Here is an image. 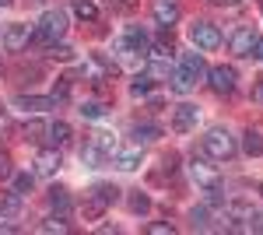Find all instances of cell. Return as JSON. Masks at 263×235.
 I'll use <instances>...</instances> for the list:
<instances>
[{"label":"cell","instance_id":"6da1fadb","mask_svg":"<svg viewBox=\"0 0 263 235\" xmlns=\"http://www.w3.org/2000/svg\"><path fill=\"white\" fill-rule=\"evenodd\" d=\"M116 200H120V190H116L112 183H99V186H91V193H84V218H88V221L102 218Z\"/></svg>","mask_w":263,"mask_h":235},{"label":"cell","instance_id":"7a4b0ae2","mask_svg":"<svg viewBox=\"0 0 263 235\" xmlns=\"http://www.w3.org/2000/svg\"><path fill=\"white\" fill-rule=\"evenodd\" d=\"M63 32H67V14H63V11H46L39 18V28L32 32V42L49 49L57 39H63Z\"/></svg>","mask_w":263,"mask_h":235},{"label":"cell","instance_id":"3957f363","mask_svg":"<svg viewBox=\"0 0 263 235\" xmlns=\"http://www.w3.org/2000/svg\"><path fill=\"white\" fill-rule=\"evenodd\" d=\"M203 151L214 158V161H232L235 151H239V144H235V137H232L224 126H214V130H207V137H203Z\"/></svg>","mask_w":263,"mask_h":235},{"label":"cell","instance_id":"277c9868","mask_svg":"<svg viewBox=\"0 0 263 235\" xmlns=\"http://www.w3.org/2000/svg\"><path fill=\"white\" fill-rule=\"evenodd\" d=\"M190 42H193L197 49H218V46H221V32H218V25H211V21H193V25H190Z\"/></svg>","mask_w":263,"mask_h":235},{"label":"cell","instance_id":"5b68a950","mask_svg":"<svg viewBox=\"0 0 263 235\" xmlns=\"http://www.w3.org/2000/svg\"><path fill=\"white\" fill-rule=\"evenodd\" d=\"M207 81H211V88H214L218 95H232V92H235V81H239V74H235V67L218 63V67H211V70H207Z\"/></svg>","mask_w":263,"mask_h":235},{"label":"cell","instance_id":"8992f818","mask_svg":"<svg viewBox=\"0 0 263 235\" xmlns=\"http://www.w3.org/2000/svg\"><path fill=\"white\" fill-rule=\"evenodd\" d=\"M197 119H200V109L190 105V102H182V105H176V113H172V130L176 134H190V130H197Z\"/></svg>","mask_w":263,"mask_h":235},{"label":"cell","instance_id":"52a82bcc","mask_svg":"<svg viewBox=\"0 0 263 235\" xmlns=\"http://www.w3.org/2000/svg\"><path fill=\"white\" fill-rule=\"evenodd\" d=\"M253 42H256V32H253L249 25H239V28L228 35V49H232L235 57H249V53H253Z\"/></svg>","mask_w":263,"mask_h":235},{"label":"cell","instance_id":"ba28073f","mask_svg":"<svg viewBox=\"0 0 263 235\" xmlns=\"http://www.w3.org/2000/svg\"><path fill=\"white\" fill-rule=\"evenodd\" d=\"M120 49L123 53H134V57H144V53L151 49V39H147L144 28H130V32L120 39Z\"/></svg>","mask_w":263,"mask_h":235},{"label":"cell","instance_id":"9c48e42d","mask_svg":"<svg viewBox=\"0 0 263 235\" xmlns=\"http://www.w3.org/2000/svg\"><path fill=\"white\" fill-rule=\"evenodd\" d=\"M28 42H32V28H28V25H11V28L4 32V49H7V53H21Z\"/></svg>","mask_w":263,"mask_h":235},{"label":"cell","instance_id":"30bf717a","mask_svg":"<svg viewBox=\"0 0 263 235\" xmlns=\"http://www.w3.org/2000/svg\"><path fill=\"white\" fill-rule=\"evenodd\" d=\"M60 165H63L60 148H42L39 155H35V172H39V176H57Z\"/></svg>","mask_w":263,"mask_h":235},{"label":"cell","instance_id":"8fae6325","mask_svg":"<svg viewBox=\"0 0 263 235\" xmlns=\"http://www.w3.org/2000/svg\"><path fill=\"white\" fill-rule=\"evenodd\" d=\"M190 172H193V179H197L200 186H207V190H218V183H221V176H218L207 161H200V158L190 161Z\"/></svg>","mask_w":263,"mask_h":235},{"label":"cell","instance_id":"7c38bea8","mask_svg":"<svg viewBox=\"0 0 263 235\" xmlns=\"http://www.w3.org/2000/svg\"><path fill=\"white\" fill-rule=\"evenodd\" d=\"M155 18L162 28H172L179 21V0H155Z\"/></svg>","mask_w":263,"mask_h":235},{"label":"cell","instance_id":"4fadbf2b","mask_svg":"<svg viewBox=\"0 0 263 235\" xmlns=\"http://www.w3.org/2000/svg\"><path fill=\"white\" fill-rule=\"evenodd\" d=\"M14 105L25 109V113H42V109H53L57 105V98H42V95H18L14 98Z\"/></svg>","mask_w":263,"mask_h":235},{"label":"cell","instance_id":"5bb4252c","mask_svg":"<svg viewBox=\"0 0 263 235\" xmlns=\"http://www.w3.org/2000/svg\"><path fill=\"white\" fill-rule=\"evenodd\" d=\"M46 134H49V148H63L67 140H70V123H63V119H57V123H49L46 126Z\"/></svg>","mask_w":263,"mask_h":235},{"label":"cell","instance_id":"9a60e30c","mask_svg":"<svg viewBox=\"0 0 263 235\" xmlns=\"http://www.w3.org/2000/svg\"><path fill=\"white\" fill-rule=\"evenodd\" d=\"M168 88H172L176 95H190V92H193V78H190L182 67H176V70L168 74Z\"/></svg>","mask_w":263,"mask_h":235},{"label":"cell","instance_id":"2e32d148","mask_svg":"<svg viewBox=\"0 0 263 235\" xmlns=\"http://www.w3.org/2000/svg\"><path fill=\"white\" fill-rule=\"evenodd\" d=\"M105 158H109V155L102 151V148H99V144H95V140H88V144H84V148H81V161H84V165H88V169H99V165H102V161H105Z\"/></svg>","mask_w":263,"mask_h":235},{"label":"cell","instance_id":"e0dca14e","mask_svg":"<svg viewBox=\"0 0 263 235\" xmlns=\"http://www.w3.org/2000/svg\"><path fill=\"white\" fill-rule=\"evenodd\" d=\"M21 214V193H0V218H18Z\"/></svg>","mask_w":263,"mask_h":235},{"label":"cell","instance_id":"ac0fdd59","mask_svg":"<svg viewBox=\"0 0 263 235\" xmlns=\"http://www.w3.org/2000/svg\"><path fill=\"white\" fill-rule=\"evenodd\" d=\"M242 151H246V155H253V158L263 155V134H260V130L249 126V130L242 134Z\"/></svg>","mask_w":263,"mask_h":235},{"label":"cell","instance_id":"d6986e66","mask_svg":"<svg viewBox=\"0 0 263 235\" xmlns=\"http://www.w3.org/2000/svg\"><path fill=\"white\" fill-rule=\"evenodd\" d=\"M162 137V126H155V123H137L134 126V140L137 144H151V140Z\"/></svg>","mask_w":263,"mask_h":235},{"label":"cell","instance_id":"ffe728a7","mask_svg":"<svg viewBox=\"0 0 263 235\" xmlns=\"http://www.w3.org/2000/svg\"><path fill=\"white\" fill-rule=\"evenodd\" d=\"M182 70L197 81L203 70H207V67H203V57H200V53H182Z\"/></svg>","mask_w":263,"mask_h":235},{"label":"cell","instance_id":"44dd1931","mask_svg":"<svg viewBox=\"0 0 263 235\" xmlns=\"http://www.w3.org/2000/svg\"><path fill=\"white\" fill-rule=\"evenodd\" d=\"M74 14L81 21H99V4L95 0H74Z\"/></svg>","mask_w":263,"mask_h":235},{"label":"cell","instance_id":"7402d4cb","mask_svg":"<svg viewBox=\"0 0 263 235\" xmlns=\"http://www.w3.org/2000/svg\"><path fill=\"white\" fill-rule=\"evenodd\" d=\"M141 165V151H123V155H116V169H123V172H134Z\"/></svg>","mask_w":263,"mask_h":235},{"label":"cell","instance_id":"603a6c76","mask_svg":"<svg viewBox=\"0 0 263 235\" xmlns=\"http://www.w3.org/2000/svg\"><path fill=\"white\" fill-rule=\"evenodd\" d=\"M49 204H53V211H67V207H70V196H67V190H63V186H53V190H49Z\"/></svg>","mask_w":263,"mask_h":235},{"label":"cell","instance_id":"cb8c5ba5","mask_svg":"<svg viewBox=\"0 0 263 235\" xmlns=\"http://www.w3.org/2000/svg\"><path fill=\"white\" fill-rule=\"evenodd\" d=\"M151 74H137V78H134V84H130V95L134 98H141V95H151Z\"/></svg>","mask_w":263,"mask_h":235},{"label":"cell","instance_id":"d4e9b609","mask_svg":"<svg viewBox=\"0 0 263 235\" xmlns=\"http://www.w3.org/2000/svg\"><path fill=\"white\" fill-rule=\"evenodd\" d=\"M130 211H134V214H147V211H151V196L141 193V190L130 193Z\"/></svg>","mask_w":263,"mask_h":235},{"label":"cell","instance_id":"484cf974","mask_svg":"<svg viewBox=\"0 0 263 235\" xmlns=\"http://www.w3.org/2000/svg\"><path fill=\"white\" fill-rule=\"evenodd\" d=\"M84 119H102L105 116V105L102 102H81V109H78Z\"/></svg>","mask_w":263,"mask_h":235},{"label":"cell","instance_id":"4316f807","mask_svg":"<svg viewBox=\"0 0 263 235\" xmlns=\"http://www.w3.org/2000/svg\"><path fill=\"white\" fill-rule=\"evenodd\" d=\"M32 186H35V176L32 172H21V176H14V193H32Z\"/></svg>","mask_w":263,"mask_h":235},{"label":"cell","instance_id":"83f0119b","mask_svg":"<svg viewBox=\"0 0 263 235\" xmlns=\"http://www.w3.org/2000/svg\"><path fill=\"white\" fill-rule=\"evenodd\" d=\"M21 134H25L28 140H39L42 134H46V123H39V119H28V123L21 126Z\"/></svg>","mask_w":263,"mask_h":235},{"label":"cell","instance_id":"f1b7e54d","mask_svg":"<svg viewBox=\"0 0 263 235\" xmlns=\"http://www.w3.org/2000/svg\"><path fill=\"white\" fill-rule=\"evenodd\" d=\"M49 60H60V63H67V60H74V49H70V46H57V42H53V46H49Z\"/></svg>","mask_w":263,"mask_h":235},{"label":"cell","instance_id":"f546056e","mask_svg":"<svg viewBox=\"0 0 263 235\" xmlns=\"http://www.w3.org/2000/svg\"><path fill=\"white\" fill-rule=\"evenodd\" d=\"M95 144H99L102 151H105V155H116V137H112V134H95Z\"/></svg>","mask_w":263,"mask_h":235},{"label":"cell","instance_id":"4dcf8cb0","mask_svg":"<svg viewBox=\"0 0 263 235\" xmlns=\"http://www.w3.org/2000/svg\"><path fill=\"white\" fill-rule=\"evenodd\" d=\"M39 228H42V232H70V225H67L63 218H46Z\"/></svg>","mask_w":263,"mask_h":235},{"label":"cell","instance_id":"1f68e13d","mask_svg":"<svg viewBox=\"0 0 263 235\" xmlns=\"http://www.w3.org/2000/svg\"><path fill=\"white\" fill-rule=\"evenodd\" d=\"M147 232H151V235H172V232H176V225H172V221H151Z\"/></svg>","mask_w":263,"mask_h":235},{"label":"cell","instance_id":"d6a6232c","mask_svg":"<svg viewBox=\"0 0 263 235\" xmlns=\"http://www.w3.org/2000/svg\"><path fill=\"white\" fill-rule=\"evenodd\" d=\"M53 98H57V102H60V98H70V81H67V78L53 88Z\"/></svg>","mask_w":263,"mask_h":235},{"label":"cell","instance_id":"836d02e7","mask_svg":"<svg viewBox=\"0 0 263 235\" xmlns=\"http://www.w3.org/2000/svg\"><path fill=\"white\" fill-rule=\"evenodd\" d=\"M193 228H207V207H197L193 211Z\"/></svg>","mask_w":263,"mask_h":235},{"label":"cell","instance_id":"e575fe53","mask_svg":"<svg viewBox=\"0 0 263 235\" xmlns=\"http://www.w3.org/2000/svg\"><path fill=\"white\" fill-rule=\"evenodd\" d=\"M112 4V11H134L137 7V0H109Z\"/></svg>","mask_w":263,"mask_h":235},{"label":"cell","instance_id":"d590c367","mask_svg":"<svg viewBox=\"0 0 263 235\" xmlns=\"http://www.w3.org/2000/svg\"><path fill=\"white\" fill-rule=\"evenodd\" d=\"M11 172H14V169H11V158L0 155V179H11Z\"/></svg>","mask_w":263,"mask_h":235},{"label":"cell","instance_id":"8d00e7d4","mask_svg":"<svg viewBox=\"0 0 263 235\" xmlns=\"http://www.w3.org/2000/svg\"><path fill=\"white\" fill-rule=\"evenodd\" d=\"M11 130V116H7V109L0 105V134H7Z\"/></svg>","mask_w":263,"mask_h":235},{"label":"cell","instance_id":"74e56055","mask_svg":"<svg viewBox=\"0 0 263 235\" xmlns=\"http://www.w3.org/2000/svg\"><path fill=\"white\" fill-rule=\"evenodd\" d=\"M249 57L263 60V39H260V35H256V42H253V53H249Z\"/></svg>","mask_w":263,"mask_h":235},{"label":"cell","instance_id":"f35d334b","mask_svg":"<svg viewBox=\"0 0 263 235\" xmlns=\"http://www.w3.org/2000/svg\"><path fill=\"white\" fill-rule=\"evenodd\" d=\"M253 102H260V105H263V81L253 84Z\"/></svg>","mask_w":263,"mask_h":235},{"label":"cell","instance_id":"ab89813d","mask_svg":"<svg viewBox=\"0 0 263 235\" xmlns=\"http://www.w3.org/2000/svg\"><path fill=\"white\" fill-rule=\"evenodd\" d=\"M0 232H18V225H11V221H0Z\"/></svg>","mask_w":263,"mask_h":235},{"label":"cell","instance_id":"60d3db41","mask_svg":"<svg viewBox=\"0 0 263 235\" xmlns=\"http://www.w3.org/2000/svg\"><path fill=\"white\" fill-rule=\"evenodd\" d=\"M218 7H235V4H242V0H214Z\"/></svg>","mask_w":263,"mask_h":235},{"label":"cell","instance_id":"b9f144b4","mask_svg":"<svg viewBox=\"0 0 263 235\" xmlns=\"http://www.w3.org/2000/svg\"><path fill=\"white\" fill-rule=\"evenodd\" d=\"M11 4H14V0H0V7H11Z\"/></svg>","mask_w":263,"mask_h":235}]
</instances>
